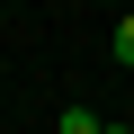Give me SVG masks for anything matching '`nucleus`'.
<instances>
[{"mask_svg": "<svg viewBox=\"0 0 134 134\" xmlns=\"http://www.w3.org/2000/svg\"><path fill=\"white\" fill-rule=\"evenodd\" d=\"M54 134H107V125H98L90 107H63V116H54Z\"/></svg>", "mask_w": 134, "mask_h": 134, "instance_id": "1", "label": "nucleus"}, {"mask_svg": "<svg viewBox=\"0 0 134 134\" xmlns=\"http://www.w3.org/2000/svg\"><path fill=\"white\" fill-rule=\"evenodd\" d=\"M107 134H134V125H107Z\"/></svg>", "mask_w": 134, "mask_h": 134, "instance_id": "3", "label": "nucleus"}, {"mask_svg": "<svg viewBox=\"0 0 134 134\" xmlns=\"http://www.w3.org/2000/svg\"><path fill=\"white\" fill-rule=\"evenodd\" d=\"M116 63L134 72V18H116Z\"/></svg>", "mask_w": 134, "mask_h": 134, "instance_id": "2", "label": "nucleus"}]
</instances>
